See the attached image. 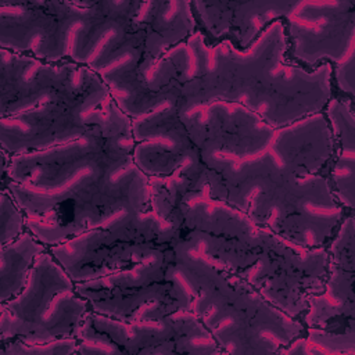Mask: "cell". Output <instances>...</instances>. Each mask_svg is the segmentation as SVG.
<instances>
[{
  "mask_svg": "<svg viewBox=\"0 0 355 355\" xmlns=\"http://www.w3.org/2000/svg\"><path fill=\"white\" fill-rule=\"evenodd\" d=\"M123 112L97 73L86 68L69 93L26 112L0 116L1 151L8 155L46 150L79 139Z\"/></svg>",
  "mask_w": 355,
  "mask_h": 355,
  "instance_id": "cell-9",
  "label": "cell"
},
{
  "mask_svg": "<svg viewBox=\"0 0 355 355\" xmlns=\"http://www.w3.org/2000/svg\"><path fill=\"white\" fill-rule=\"evenodd\" d=\"M333 155V139L323 111L275 129L265 154L245 165L282 175L326 173Z\"/></svg>",
  "mask_w": 355,
  "mask_h": 355,
  "instance_id": "cell-18",
  "label": "cell"
},
{
  "mask_svg": "<svg viewBox=\"0 0 355 355\" xmlns=\"http://www.w3.org/2000/svg\"><path fill=\"white\" fill-rule=\"evenodd\" d=\"M326 250L327 275L300 318L305 333L290 344L293 355H355V214L344 216Z\"/></svg>",
  "mask_w": 355,
  "mask_h": 355,
  "instance_id": "cell-8",
  "label": "cell"
},
{
  "mask_svg": "<svg viewBox=\"0 0 355 355\" xmlns=\"http://www.w3.org/2000/svg\"><path fill=\"white\" fill-rule=\"evenodd\" d=\"M180 234L153 207L129 223L90 229L47 248L76 283L132 266L151 251L173 245Z\"/></svg>",
  "mask_w": 355,
  "mask_h": 355,
  "instance_id": "cell-12",
  "label": "cell"
},
{
  "mask_svg": "<svg viewBox=\"0 0 355 355\" xmlns=\"http://www.w3.org/2000/svg\"><path fill=\"white\" fill-rule=\"evenodd\" d=\"M323 114L333 139L327 178L338 202L355 214V100L333 93Z\"/></svg>",
  "mask_w": 355,
  "mask_h": 355,
  "instance_id": "cell-21",
  "label": "cell"
},
{
  "mask_svg": "<svg viewBox=\"0 0 355 355\" xmlns=\"http://www.w3.org/2000/svg\"><path fill=\"white\" fill-rule=\"evenodd\" d=\"M182 234L198 244L219 268L236 275L265 300L300 319L309 297L327 275V250L304 248L243 211L209 196L202 183L186 191L179 204Z\"/></svg>",
  "mask_w": 355,
  "mask_h": 355,
  "instance_id": "cell-2",
  "label": "cell"
},
{
  "mask_svg": "<svg viewBox=\"0 0 355 355\" xmlns=\"http://www.w3.org/2000/svg\"><path fill=\"white\" fill-rule=\"evenodd\" d=\"M75 337L82 355H222L211 331L186 308L133 320L89 311Z\"/></svg>",
  "mask_w": 355,
  "mask_h": 355,
  "instance_id": "cell-10",
  "label": "cell"
},
{
  "mask_svg": "<svg viewBox=\"0 0 355 355\" xmlns=\"http://www.w3.org/2000/svg\"><path fill=\"white\" fill-rule=\"evenodd\" d=\"M204 184L211 197L304 248L326 247L351 214L336 198L326 173L294 176L236 168L220 175L205 171Z\"/></svg>",
  "mask_w": 355,
  "mask_h": 355,
  "instance_id": "cell-6",
  "label": "cell"
},
{
  "mask_svg": "<svg viewBox=\"0 0 355 355\" xmlns=\"http://www.w3.org/2000/svg\"><path fill=\"white\" fill-rule=\"evenodd\" d=\"M89 311L76 283L47 248L36 258L21 293L0 302V343L75 337Z\"/></svg>",
  "mask_w": 355,
  "mask_h": 355,
  "instance_id": "cell-7",
  "label": "cell"
},
{
  "mask_svg": "<svg viewBox=\"0 0 355 355\" xmlns=\"http://www.w3.org/2000/svg\"><path fill=\"white\" fill-rule=\"evenodd\" d=\"M202 166L220 173L266 153L275 129L239 103L214 100L180 111Z\"/></svg>",
  "mask_w": 355,
  "mask_h": 355,
  "instance_id": "cell-13",
  "label": "cell"
},
{
  "mask_svg": "<svg viewBox=\"0 0 355 355\" xmlns=\"http://www.w3.org/2000/svg\"><path fill=\"white\" fill-rule=\"evenodd\" d=\"M135 25L143 36L141 76L162 54L197 32L191 1L186 0L140 1Z\"/></svg>",
  "mask_w": 355,
  "mask_h": 355,
  "instance_id": "cell-20",
  "label": "cell"
},
{
  "mask_svg": "<svg viewBox=\"0 0 355 355\" xmlns=\"http://www.w3.org/2000/svg\"><path fill=\"white\" fill-rule=\"evenodd\" d=\"M291 4L293 0L229 1L230 18L226 40L237 49H247L269 24L283 19Z\"/></svg>",
  "mask_w": 355,
  "mask_h": 355,
  "instance_id": "cell-22",
  "label": "cell"
},
{
  "mask_svg": "<svg viewBox=\"0 0 355 355\" xmlns=\"http://www.w3.org/2000/svg\"><path fill=\"white\" fill-rule=\"evenodd\" d=\"M121 148L82 166L58 186L42 190L4 180L26 227L47 247L90 229L129 223L153 208V182Z\"/></svg>",
  "mask_w": 355,
  "mask_h": 355,
  "instance_id": "cell-4",
  "label": "cell"
},
{
  "mask_svg": "<svg viewBox=\"0 0 355 355\" xmlns=\"http://www.w3.org/2000/svg\"><path fill=\"white\" fill-rule=\"evenodd\" d=\"M135 164L151 178L186 176L193 189L204 180L205 168L180 118L178 103H166L132 119Z\"/></svg>",
  "mask_w": 355,
  "mask_h": 355,
  "instance_id": "cell-16",
  "label": "cell"
},
{
  "mask_svg": "<svg viewBox=\"0 0 355 355\" xmlns=\"http://www.w3.org/2000/svg\"><path fill=\"white\" fill-rule=\"evenodd\" d=\"M133 146L132 119L121 112L108 123L64 144L17 155L1 151V182L8 180L26 187L49 190L108 153L133 148Z\"/></svg>",
  "mask_w": 355,
  "mask_h": 355,
  "instance_id": "cell-14",
  "label": "cell"
},
{
  "mask_svg": "<svg viewBox=\"0 0 355 355\" xmlns=\"http://www.w3.org/2000/svg\"><path fill=\"white\" fill-rule=\"evenodd\" d=\"M86 67L68 60L50 62L0 49V116L33 110L69 93L80 82Z\"/></svg>",
  "mask_w": 355,
  "mask_h": 355,
  "instance_id": "cell-17",
  "label": "cell"
},
{
  "mask_svg": "<svg viewBox=\"0 0 355 355\" xmlns=\"http://www.w3.org/2000/svg\"><path fill=\"white\" fill-rule=\"evenodd\" d=\"M76 344V337H62L47 343L11 340L0 343V355H73Z\"/></svg>",
  "mask_w": 355,
  "mask_h": 355,
  "instance_id": "cell-24",
  "label": "cell"
},
{
  "mask_svg": "<svg viewBox=\"0 0 355 355\" xmlns=\"http://www.w3.org/2000/svg\"><path fill=\"white\" fill-rule=\"evenodd\" d=\"M46 250L47 245L28 229L15 240L0 244V302L21 293L36 258Z\"/></svg>",
  "mask_w": 355,
  "mask_h": 355,
  "instance_id": "cell-23",
  "label": "cell"
},
{
  "mask_svg": "<svg viewBox=\"0 0 355 355\" xmlns=\"http://www.w3.org/2000/svg\"><path fill=\"white\" fill-rule=\"evenodd\" d=\"M25 215L7 187L0 193V244H7L26 230Z\"/></svg>",
  "mask_w": 355,
  "mask_h": 355,
  "instance_id": "cell-25",
  "label": "cell"
},
{
  "mask_svg": "<svg viewBox=\"0 0 355 355\" xmlns=\"http://www.w3.org/2000/svg\"><path fill=\"white\" fill-rule=\"evenodd\" d=\"M139 4L137 0L57 1L67 60L97 73L130 119L178 103L173 96L150 90L141 76L143 36L135 25Z\"/></svg>",
  "mask_w": 355,
  "mask_h": 355,
  "instance_id": "cell-5",
  "label": "cell"
},
{
  "mask_svg": "<svg viewBox=\"0 0 355 355\" xmlns=\"http://www.w3.org/2000/svg\"><path fill=\"white\" fill-rule=\"evenodd\" d=\"M168 279L179 308L190 309L200 318L223 354H277L305 333L300 319L215 265L184 234L172 247Z\"/></svg>",
  "mask_w": 355,
  "mask_h": 355,
  "instance_id": "cell-3",
  "label": "cell"
},
{
  "mask_svg": "<svg viewBox=\"0 0 355 355\" xmlns=\"http://www.w3.org/2000/svg\"><path fill=\"white\" fill-rule=\"evenodd\" d=\"M172 247L154 250L132 266L76 282V290L89 302L90 311L122 320H133L151 304L176 311L179 306L168 279Z\"/></svg>",
  "mask_w": 355,
  "mask_h": 355,
  "instance_id": "cell-15",
  "label": "cell"
},
{
  "mask_svg": "<svg viewBox=\"0 0 355 355\" xmlns=\"http://www.w3.org/2000/svg\"><path fill=\"white\" fill-rule=\"evenodd\" d=\"M0 49L50 62L67 60L64 22L57 1L0 0Z\"/></svg>",
  "mask_w": 355,
  "mask_h": 355,
  "instance_id": "cell-19",
  "label": "cell"
},
{
  "mask_svg": "<svg viewBox=\"0 0 355 355\" xmlns=\"http://www.w3.org/2000/svg\"><path fill=\"white\" fill-rule=\"evenodd\" d=\"M196 73L178 94V110L214 100L239 103L273 128L323 111L333 96L330 64L305 69L287 58L283 19L269 24L247 47L208 43L193 33Z\"/></svg>",
  "mask_w": 355,
  "mask_h": 355,
  "instance_id": "cell-1",
  "label": "cell"
},
{
  "mask_svg": "<svg viewBox=\"0 0 355 355\" xmlns=\"http://www.w3.org/2000/svg\"><path fill=\"white\" fill-rule=\"evenodd\" d=\"M287 58L305 68H333V93L355 100V1L293 0L283 18Z\"/></svg>",
  "mask_w": 355,
  "mask_h": 355,
  "instance_id": "cell-11",
  "label": "cell"
}]
</instances>
